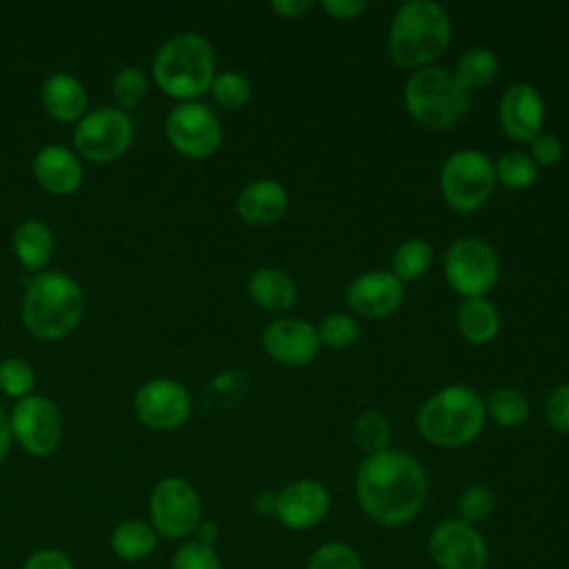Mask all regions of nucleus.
<instances>
[{"instance_id": "obj_12", "label": "nucleus", "mask_w": 569, "mask_h": 569, "mask_svg": "<svg viewBox=\"0 0 569 569\" xmlns=\"http://www.w3.org/2000/svg\"><path fill=\"white\" fill-rule=\"evenodd\" d=\"M167 138L182 156L207 158L220 147L222 129L209 107L189 100L169 111Z\"/></svg>"}, {"instance_id": "obj_45", "label": "nucleus", "mask_w": 569, "mask_h": 569, "mask_svg": "<svg viewBox=\"0 0 569 569\" xmlns=\"http://www.w3.org/2000/svg\"><path fill=\"white\" fill-rule=\"evenodd\" d=\"M198 542H202V545H213V540L218 538V527H216V522H200L198 525Z\"/></svg>"}, {"instance_id": "obj_22", "label": "nucleus", "mask_w": 569, "mask_h": 569, "mask_svg": "<svg viewBox=\"0 0 569 569\" xmlns=\"http://www.w3.org/2000/svg\"><path fill=\"white\" fill-rule=\"evenodd\" d=\"M251 300L269 311H284L293 307L298 298V287L296 280L276 267H262L251 273L247 282Z\"/></svg>"}, {"instance_id": "obj_14", "label": "nucleus", "mask_w": 569, "mask_h": 569, "mask_svg": "<svg viewBox=\"0 0 569 569\" xmlns=\"http://www.w3.org/2000/svg\"><path fill=\"white\" fill-rule=\"evenodd\" d=\"M429 556L440 569H485L487 545L473 525L445 520L429 536Z\"/></svg>"}, {"instance_id": "obj_36", "label": "nucleus", "mask_w": 569, "mask_h": 569, "mask_svg": "<svg viewBox=\"0 0 569 569\" xmlns=\"http://www.w3.org/2000/svg\"><path fill=\"white\" fill-rule=\"evenodd\" d=\"M458 511L462 516L460 520H465L469 525L482 522L493 511V493L482 485H471L462 491V496L458 500Z\"/></svg>"}, {"instance_id": "obj_24", "label": "nucleus", "mask_w": 569, "mask_h": 569, "mask_svg": "<svg viewBox=\"0 0 569 569\" xmlns=\"http://www.w3.org/2000/svg\"><path fill=\"white\" fill-rule=\"evenodd\" d=\"M13 253L24 269H42L53 253V233L42 220H24L13 231Z\"/></svg>"}, {"instance_id": "obj_30", "label": "nucleus", "mask_w": 569, "mask_h": 569, "mask_svg": "<svg viewBox=\"0 0 569 569\" xmlns=\"http://www.w3.org/2000/svg\"><path fill=\"white\" fill-rule=\"evenodd\" d=\"M493 171H496V182H500L502 187L527 189L536 182L538 164L525 151H507L496 160Z\"/></svg>"}, {"instance_id": "obj_39", "label": "nucleus", "mask_w": 569, "mask_h": 569, "mask_svg": "<svg viewBox=\"0 0 569 569\" xmlns=\"http://www.w3.org/2000/svg\"><path fill=\"white\" fill-rule=\"evenodd\" d=\"M529 156L538 167H551L560 160L562 156V144L558 140V136L540 131L538 136H533L529 140Z\"/></svg>"}, {"instance_id": "obj_27", "label": "nucleus", "mask_w": 569, "mask_h": 569, "mask_svg": "<svg viewBox=\"0 0 569 569\" xmlns=\"http://www.w3.org/2000/svg\"><path fill=\"white\" fill-rule=\"evenodd\" d=\"M485 413L500 427H518L529 418V400L516 387H496L485 400Z\"/></svg>"}, {"instance_id": "obj_17", "label": "nucleus", "mask_w": 569, "mask_h": 569, "mask_svg": "<svg viewBox=\"0 0 569 569\" xmlns=\"http://www.w3.org/2000/svg\"><path fill=\"white\" fill-rule=\"evenodd\" d=\"M498 118L502 131L513 140H531L542 131L545 102L538 89L529 82L511 84L498 102Z\"/></svg>"}, {"instance_id": "obj_6", "label": "nucleus", "mask_w": 569, "mask_h": 569, "mask_svg": "<svg viewBox=\"0 0 569 569\" xmlns=\"http://www.w3.org/2000/svg\"><path fill=\"white\" fill-rule=\"evenodd\" d=\"M405 104L420 127L429 131H447L465 118L469 109V91L458 84L453 71L429 64L409 76L405 84Z\"/></svg>"}, {"instance_id": "obj_42", "label": "nucleus", "mask_w": 569, "mask_h": 569, "mask_svg": "<svg viewBox=\"0 0 569 569\" xmlns=\"http://www.w3.org/2000/svg\"><path fill=\"white\" fill-rule=\"evenodd\" d=\"M269 7L282 18H300L313 9V2L311 0H273Z\"/></svg>"}, {"instance_id": "obj_9", "label": "nucleus", "mask_w": 569, "mask_h": 569, "mask_svg": "<svg viewBox=\"0 0 569 569\" xmlns=\"http://www.w3.org/2000/svg\"><path fill=\"white\" fill-rule=\"evenodd\" d=\"M133 138L131 118L118 107H98L80 118L73 131L76 151L91 162L120 158Z\"/></svg>"}, {"instance_id": "obj_4", "label": "nucleus", "mask_w": 569, "mask_h": 569, "mask_svg": "<svg viewBox=\"0 0 569 569\" xmlns=\"http://www.w3.org/2000/svg\"><path fill=\"white\" fill-rule=\"evenodd\" d=\"M485 400L467 385H447L436 391L416 416L420 436L445 449L473 442L485 425Z\"/></svg>"}, {"instance_id": "obj_37", "label": "nucleus", "mask_w": 569, "mask_h": 569, "mask_svg": "<svg viewBox=\"0 0 569 569\" xmlns=\"http://www.w3.org/2000/svg\"><path fill=\"white\" fill-rule=\"evenodd\" d=\"M171 569H222L213 547L198 540L182 545L171 560Z\"/></svg>"}, {"instance_id": "obj_40", "label": "nucleus", "mask_w": 569, "mask_h": 569, "mask_svg": "<svg viewBox=\"0 0 569 569\" xmlns=\"http://www.w3.org/2000/svg\"><path fill=\"white\" fill-rule=\"evenodd\" d=\"M22 569H73L71 558L60 549H40L29 556Z\"/></svg>"}, {"instance_id": "obj_11", "label": "nucleus", "mask_w": 569, "mask_h": 569, "mask_svg": "<svg viewBox=\"0 0 569 569\" xmlns=\"http://www.w3.org/2000/svg\"><path fill=\"white\" fill-rule=\"evenodd\" d=\"M151 522L167 538H182L198 529L202 507L198 491L184 478H164L153 487L149 500Z\"/></svg>"}, {"instance_id": "obj_13", "label": "nucleus", "mask_w": 569, "mask_h": 569, "mask_svg": "<svg viewBox=\"0 0 569 569\" xmlns=\"http://www.w3.org/2000/svg\"><path fill=\"white\" fill-rule=\"evenodd\" d=\"M133 409L140 422H144L147 427L169 431L178 429L189 420L191 396L180 382L156 378L138 389L133 398Z\"/></svg>"}, {"instance_id": "obj_34", "label": "nucleus", "mask_w": 569, "mask_h": 569, "mask_svg": "<svg viewBox=\"0 0 569 569\" xmlns=\"http://www.w3.org/2000/svg\"><path fill=\"white\" fill-rule=\"evenodd\" d=\"M33 382H36V376L27 360L7 358L0 362V389L7 396H13L18 400L27 398V396H31Z\"/></svg>"}, {"instance_id": "obj_33", "label": "nucleus", "mask_w": 569, "mask_h": 569, "mask_svg": "<svg viewBox=\"0 0 569 569\" xmlns=\"http://www.w3.org/2000/svg\"><path fill=\"white\" fill-rule=\"evenodd\" d=\"M111 89H113V98L118 102V109L124 111V109H133L147 96L149 80L138 67L127 64L116 73Z\"/></svg>"}, {"instance_id": "obj_26", "label": "nucleus", "mask_w": 569, "mask_h": 569, "mask_svg": "<svg viewBox=\"0 0 569 569\" xmlns=\"http://www.w3.org/2000/svg\"><path fill=\"white\" fill-rule=\"evenodd\" d=\"M111 547L122 560H142L156 549V531L140 520H124L113 529Z\"/></svg>"}, {"instance_id": "obj_29", "label": "nucleus", "mask_w": 569, "mask_h": 569, "mask_svg": "<svg viewBox=\"0 0 569 569\" xmlns=\"http://www.w3.org/2000/svg\"><path fill=\"white\" fill-rule=\"evenodd\" d=\"M353 440L367 453H380L391 449V425L380 411H362L353 422Z\"/></svg>"}, {"instance_id": "obj_3", "label": "nucleus", "mask_w": 569, "mask_h": 569, "mask_svg": "<svg viewBox=\"0 0 569 569\" xmlns=\"http://www.w3.org/2000/svg\"><path fill=\"white\" fill-rule=\"evenodd\" d=\"M84 313L80 284L60 271L38 273L24 291L22 322L38 340H60L71 333Z\"/></svg>"}, {"instance_id": "obj_20", "label": "nucleus", "mask_w": 569, "mask_h": 569, "mask_svg": "<svg viewBox=\"0 0 569 569\" xmlns=\"http://www.w3.org/2000/svg\"><path fill=\"white\" fill-rule=\"evenodd\" d=\"M289 207L287 189L269 178L249 182L236 198V211L244 222L269 224L276 222Z\"/></svg>"}, {"instance_id": "obj_10", "label": "nucleus", "mask_w": 569, "mask_h": 569, "mask_svg": "<svg viewBox=\"0 0 569 569\" xmlns=\"http://www.w3.org/2000/svg\"><path fill=\"white\" fill-rule=\"evenodd\" d=\"M11 436L31 456H49L62 438V418L58 407L44 396L20 398L9 418Z\"/></svg>"}, {"instance_id": "obj_32", "label": "nucleus", "mask_w": 569, "mask_h": 569, "mask_svg": "<svg viewBox=\"0 0 569 569\" xmlns=\"http://www.w3.org/2000/svg\"><path fill=\"white\" fill-rule=\"evenodd\" d=\"M211 93L224 109H242L251 100V82L238 71H220L213 76Z\"/></svg>"}, {"instance_id": "obj_19", "label": "nucleus", "mask_w": 569, "mask_h": 569, "mask_svg": "<svg viewBox=\"0 0 569 569\" xmlns=\"http://www.w3.org/2000/svg\"><path fill=\"white\" fill-rule=\"evenodd\" d=\"M33 176L42 189L56 196L73 193L82 182V167L71 149L60 144L42 147L33 160Z\"/></svg>"}, {"instance_id": "obj_18", "label": "nucleus", "mask_w": 569, "mask_h": 569, "mask_svg": "<svg viewBox=\"0 0 569 569\" xmlns=\"http://www.w3.org/2000/svg\"><path fill=\"white\" fill-rule=\"evenodd\" d=\"M329 511V491L318 480H296L278 493L276 516L289 529L316 527Z\"/></svg>"}, {"instance_id": "obj_43", "label": "nucleus", "mask_w": 569, "mask_h": 569, "mask_svg": "<svg viewBox=\"0 0 569 569\" xmlns=\"http://www.w3.org/2000/svg\"><path fill=\"white\" fill-rule=\"evenodd\" d=\"M276 505H278V493L273 491H262L253 500V507L260 516H276Z\"/></svg>"}, {"instance_id": "obj_41", "label": "nucleus", "mask_w": 569, "mask_h": 569, "mask_svg": "<svg viewBox=\"0 0 569 569\" xmlns=\"http://www.w3.org/2000/svg\"><path fill=\"white\" fill-rule=\"evenodd\" d=\"M320 7L338 20H351V18H358L362 11H367L365 0H322Z\"/></svg>"}, {"instance_id": "obj_16", "label": "nucleus", "mask_w": 569, "mask_h": 569, "mask_svg": "<svg viewBox=\"0 0 569 569\" xmlns=\"http://www.w3.org/2000/svg\"><path fill=\"white\" fill-rule=\"evenodd\" d=\"M402 300V282L382 269L365 271L347 287V302L362 318H387L400 309Z\"/></svg>"}, {"instance_id": "obj_7", "label": "nucleus", "mask_w": 569, "mask_h": 569, "mask_svg": "<svg viewBox=\"0 0 569 569\" xmlns=\"http://www.w3.org/2000/svg\"><path fill=\"white\" fill-rule=\"evenodd\" d=\"M496 187L493 162L478 149L453 151L440 171V191L447 204L469 213L480 209Z\"/></svg>"}, {"instance_id": "obj_15", "label": "nucleus", "mask_w": 569, "mask_h": 569, "mask_svg": "<svg viewBox=\"0 0 569 569\" xmlns=\"http://www.w3.org/2000/svg\"><path fill=\"white\" fill-rule=\"evenodd\" d=\"M262 347L280 365L305 367L318 356L320 338L316 327L302 318H278L264 327Z\"/></svg>"}, {"instance_id": "obj_8", "label": "nucleus", "mask_w": 569, "mask_h": 569, "mask_svg": "<svg viewBox=\"0 0 569 569\" xmlns=\"http://www.w3.org/2000/svg\"><path fill=\"white\" fill-rule=\"evenodd\" d=\"M500 276V262L489 242L465 236L449 244L445 253V278L453 291L465 298H480L493 289Z\"/></svg>"}, {"instance_id": "obj_28", "label": "nucleus", "mask_w": 569, "mask_h": 569, "mask_svg": "<svg viewBox=\"0 0 569 569\" xmlns=\"http://www.w3.org/2000/svg\"><path fill=\"white\" fill-rule=\"evenodd\" d=\"M431 260H433L431 244L422 238H409L396 249L391 258V273L400 282H411L422 278L429 271Z\"/></svg>"}, {"instance_id": "obj_25", "label": "nucleus", "mask_w": 569, "mask_h": 569, "mask_svg": "<svg viewBox=\"0 0 569 569\" xmlns=\"http://www.w3.org/2000/svg\"><path fill=\"white\" fill-rule=\"evenodd\" d=\"M498 69H500V64L491 49L471 47L458 58L453 78L458 80V84L465 91H473V89H482V87L491 84L498 76Z\"/></svg>"}, {"instance_id": "obj_23", "label": "nucleus", "mask_w": 569, "mask_h": 569, "mask_svg": "<svg viewBox=\"0 0 569 569\" xmlns=\"http://www.w3.org/2000/svg\"><path fill=\"white\" fill-rule=\"evenodd\" d=\"M456 325L460 336L471 345H487L500 331V313L491 300L465 298L456 311Z\"/></svg>"}, {"instance_id": "obj_35", "label": "nucleus", "mask_w": 569, "mask_h": 569, "mask_svg": "<svg viewBox=\"0 0 569 569\" xmlns=\"http://www.w3.org/2000/svg\"><path fill=\"white\" fill-rule=\"evenodd\" d=\"M307 569H362V562L351 547L342 542H329L309 558Z\"/></svg>"}, {"instance_id": "obj_5", "label": "nucleus", "mask_w": 569, "mask_h": 569, "mask_svg": "<svg viewBox=\"0 0 569 569\" xmlns=\"http://www.w3.org/2000/svg\"><path fill=\"white\" fill-rule=\"evenodd\" d=\"M216 56L211 42L200 33L171 36L153 58V78L158 87L180 100H191L211 89Z\"/></svg>"}, {"instance_id": "obj_31", "label": "nucleus", "mask_w": 569, "mask_h": 569, "mask_svg": "<svg viewBox=\"0 0 569 569\" xmlns=\"http://www.w3.org/2000/svg\"><path fill=\"white\" fill-rule=\"evenodd\" d=\"M316 331H318L320 345L331 347V349H347L358 340L360 325L353 316L336 311V313L325 316L320 320V325L316 327Z\"/></svg>"}, {"instance_id": "obj_1", "label": "nucleus", "mask_w": 569, "mask_h": 569, "mask_svg": "<svg viewBox=\"0 0 569 569\" xmlns=\"http://www.w3.org/2000/svg\"><path fill=\"white\" fill-rule=\"evenodd\" d=\"M427 491L429 482L422 465L400 449L367 456L356 471L360 509L385 527L413 520L425 507Z\"/></svg>"}, {"instance_id": "obj_21", "label": "nucleus", "mask_w": 569, "mask_h": 569, "mask_svg": "<svg viewBox=\"0 0 569 569\" xmlns=\"http://www.w3.org/2000/svg\"><path fill=\"white\" fill-rule=\"evenodd\" d=\"M42 107L44 111L60 120L73 122L84 113L87 107V91L78 78L71 73H51L42 84Z\"/></svg>"}, {"instance_id": "obj_44", "label": "nucleus", "mask_w": 569, "mask_h": 569, "mask_svg": "<svg viewBox=\"0 0 569 569\" xmlns=\"http://www.w3.org/2000/svg\"><path fill=\"white\" fill-rule=\"evenodd\" d=\"M11 445V427H9V418L4 416V411L0 409V462L4 460L7 451Z\"/></svg>"}, {"instance_id": "obj_2", "label": "nucleus", "mask_w": 569, "mask_h": 569, "mask_svg": "<svg viewBox=\"0 0 569 569\" xmlns=\"http://www.w3.org/2000/svg\"><path fill=\"white\" fill-rule=\"evenodd\" d=\"M451 40V20L447 11L431 0L402 2L391 20L389 53L405 69L433 64Z\"/></svg>"}, {"instance_id": "obj_38", "label": "nucleus", "mask_w": 569, "mask_h": 569, "mask_svg": "<svg viewBox=\"0 0 569 569\" xmlns=\"http://www.w3.org/2000/svg\"><path fill=\"white\" fill-rule=\"evenodd\" d=\"M545 418L551 429L567 433L569 431V382L558 385L547 402H545Z\"/></svg>"}]
</instances>
